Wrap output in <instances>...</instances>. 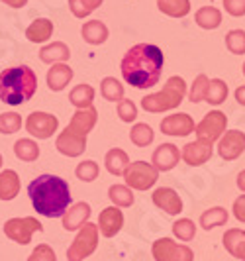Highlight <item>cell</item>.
I'll return each mask as SVG.
<instances>
[{
	"label": "cell",
	"mask_w": 245,
	"mask_h": 261,
	"mask_svg": "<svg viewBox=\"0 0 245 261\" xmlns=\"http://www.w3.org/2000/svg\"><path fill=\"white\" fill-rule=\"evenodd\" d=\"M165 55L153 43H138L122 59V77L135 89H151L159 83Z\"/></svg>",
	"instance_id": "obj_1"
},
{
	"label": "cell",
	"mask_w": 245,
	"mask_h": 261,
	"mask_svg": "<svg viewBox=\"0 0 245 261\" xmlns=\"http://www.w3.org/2000/svg\"><path fill=\"white\" fill-rule=\"evenodd\" d=\"M34 210L45 218H61L71 204V187L57 175H39L28 187Z\"/></svg>",
	"instance_id": "obj_2"
},
{
	"label": "cell",
	"mask_w": 245,
	"mask_h": 261,
	"mask_svg": "<svg viewBox=\"0 0 245 261\" xmlns=\"http://www.w3.org/2000/svg\"><path fill=\"white\" fill-rule=\"evenodd\" d=\"M38 91V75L28 65H16L0 73V100L4 105L20 106L32 100Z\"/></svg>",
	"instance_id": "obj_3"
},
{
	"label": "cell",
	"mask_w": 245,
	"mask_h": 261,
	"mask_svg": "<svg viewBox=\"0 0 245 261\" xmlns=\"http://www.w3.org/2000/svg\"><path fill=\"white\" fill-rule=\"evenodd\" d=\"M184 96H186V83L182 77L175 75V77L169 79L165 87L159 92L143 96L142 108L145 112H151V114H161V112L179 108L184 100Z\"/></svg>",
	"instance_id": "obj_4"
},
{
	"label": "cell",
	"mask_w": 245,
	"mask_h": 261,
	"mask_svg": "<svg viewBox=\"0 0 245 261\" xmlns=\"http://www.w3.org/2000/svg\"><path fill=\"white\" fill-rule=\"evenodd\" d=\"M98 226L87 222L83 228H78V234L75 236L73 244L67 249V259L69 261H85L91 257L98 248Z\"/></svg>",
	"instance_id": "obj_5"
},
{
	"label": "cell",
	"mask_w": 245,
	"mask_h": 261,
	"mask_svg": "<svg viewBox=\"0 0 245 261\" xmlns=\"http://www.w3.org/2000/svg\"><path fill=\"white\" fill-rule=\"evenodd\" d=\"M122 177L126 179V185L131 191H147L157 183L159 171L147 161H133L128 165V169Z\"/></svg>",
	"instance_id": "obj_6"
},
{
	"label": "cell",
	"mask_w": 245,
	"mask_h": 261,
	"mask_svg": "<svg viewBox=\"0 0 245 261\" xmlns=\"http://www.w3.org/2000/svg\"><path fill=\"white\" fill-rule=\"evenodd\" d=\"M36 232H43V226L38 218L34 216H24V218H10L4 222V234L12 242L26 246L32 242V236Z\"/></svg>",
	"instance_id": "obj_7"
},
{
	"label": "cell",
	"mask_w": 245,
	"mask_h": 261,
	"mask_svg": "<svg viewBox=\"0 0 245 261\" xmlns=\"http://www.w3.org/2000/svg\"><path fill=\"white\" fill-rule=\"evenodd\" d=\"M226 128H228V116L224 112H220V110H212L200 120V124L194 128V132H196V140L198 142L214 144L224 136Z\"/></svg>",
	"instance_id": "obj_8"
},
{
	"label": "cell",
	"mask_w": 245,
	"mask_h": 261,
	"mask_svg": "<svg viewBox=\"0 0 245 261\" xmlns=\"http://www.w3.org/2000/svg\"><path fill=\"white\" fill-rule=\"evenodd\" d=\"M155 261H194V251L184 244H177L173 238H159L151 248Z\"/></svg>",
	"instance_id": "obj_9"
},
{
	"label": "cell",
	"mask_w": 245,
	"mask_h": 261,
	"mask_svg": "<svg viewBox=\"0 0 245 261\" xmlns=\"http://www.w3.org/2000/svg\"><path fill=\"white\" fill-rule=\"evenodd\" d=\"M59 128V120L49 112H32L26 118V132L32 138L38 140H49Z\"/></svg>",
	"instance_id": "obj_10"
},
{
	"label": "cell",
	"mask_w": 245,
	"mask_h": 261,
	"mask_svg": "<svg viewBox=\"0 0 245 261\" xmlns=\"http://www.w3.org/2000/svg\"><path fill=\"white\" fill-rule=\"evenodd\" d=\"M245 151V132L226 130L218 140V153L224 161H233Z\"/></svg>",
	"instance_id": "obj_11"
},
{
	"label": "cell",
	"mask_w": 245,
	"mask_h": 261,
	"mask_svg": "<svg viewBox=\"0 0 245 261\" xmlns=\"http://www.w3.org/2000/svg\"><path fill=\"white\" fill-rule=\"evenodd\" d=\"M194 120L190 114L186 112H179V114H171L161 120V132L165 136H173V138H186L194 134Z\"/></svg>",
	"instance_id": "obj_12"
},
{
	"label": "cell",
	"mask_w": 245,
	"mask_h": 261,
	"mask_svg": "<svg viewBox=\"0 0 245 261\" xmlns=\"http://www.w3.org/2000/svg\"><path fill=\"white\" fill-rule=\"evenodd\" d=\"M55 147L59 153H63L65 157H78L85 153L87 149V136H80L77 132L65 128L57 140H55Z\"/></svg>",
	"instance_id": "obj_13"
},
{
	"label": "cell",
	"mask_w": 245,
	"mask_h": 261,
	"mask_svg": "<svg viewBox=\"0 0 245 261\" xmlns=\"http://www.w3.org/2000/svg\"><path fill=\"white\" fill-rule=\"evenodd\" d=\"M151 198H153L155 206L165 210L169 216H179L182 212V198L171 187H159V189H155Z\"/></svg>",
	"instance_id": "obj_14"
},
{
	"label": "cell",
	"mask_w": 245,
	"mask_h": 261,
	"mask_svg": "<svg viewBox=\"0 0 245 261\" xmlns=\"http://www.w3.org/2000/svg\"><path fill=\"white\" fill-rule=\"evenodd\" d=\"M214 153V144H206V142H190L181 149V159L190 165V167H198L210 161V157Z\"/></svg>",
	"instance_id": "obj_15"
},
{
	"label": "cell",
	"mask_w": 245,
	"mask_h": 261,
	"mask_svg": "<svg viewBox=\"0 0 245 261\" xmlns=\"http://www.w3.org/2000/svg\"><path fill=\"white\" fill-rule=\"evenodd\" d=\"M181 159V151L175 144H161L151 155V165L159 173H167V171L175 169L177 163Z\"/></svg>",
	"instance_id": "obj_16"
},
{
	"label": "cell",
	"mask_w": 245,
	"mask_h": 261,
	"mask_svg": "<svg viewBox=\"0 0 245 261\" xmlns=\"http://www.w3.org/2000/svg\"><path fill=\"white\" fill-rule=\"evenodd\" d=\"M98 232L104 238H114V236L124 228V212L118 206H108L98 214Z\"/></svg>",
	"instance_id": "obj_17"
},
{
	"label": "cell",
	"mask_w": 245,
	"mask_h": 261,
	"mask_svg": "<svg viewBox=\"0 0 245 261\" xmlns=\"http://www.w3.org/2000/svg\"><path fill=\"white\" fill-rule=\"evenodd\" d=\"M91 214H92L91 204H87V202H77V204L69 206V208L65 210L63 216H61V218H63V228L67 232H75V230L83 228L85 224L89 222Z\"/></svg>",
	"instance_id": "obj_18"
},
{
	"label": "cell",
	"mask_w": 245,
	"mask_h": 261,
	"mask_svg": "<svg viewBox=\"0 0 245 261\" xmlns=\"http://www.w3.org/2000/svg\"><path fill=\"white\" fill-rule=\"evenodd\" d=\"M96 120H98V112L94 106L89 108H77V112L73 114L71 122H69V130L77 132L80 136H89L92 132V128L96 126Z\"/></svg>",
	"instance_id": "obj_19"
},
{
	"label": "cell",
	"mask_w": 245,
	"mask_h": 261,
	"mask_svg": "<svg viewBox=\"0 0 245 261\" xmlns=\"http://www.w3.org/2000/svg\"><path fill=\"white\" fill-rule=\"evenodd\" d=\"M73 69L67 65V63H55L51 65V69L47 71V87H49V91L53 92H61L73 81Z\"/></svg>",
	"instance_id": "obj_20"
},
{
	"label": "cell",
	"mask_w": 245,
	"mask_h": 261,
	"mask_svg": "<svg viewBox=\"0 0 245 261\" xmlns=\"http://www.w3.org/2000/svg\"><path fill=\"white\" fill-rule=\"evenodd\" d=\"M222 240H224V248L230 255L245 261V230H239V228L226 230Z\"/></svg>",
	"instance_id": "obj_21"
},
{
	"label": "cell",
	"mask_w": 245,
	"mask_h": 261,
	"mask_svg": "<svg viewBox=\"0 0 245 261\" xmlns=\"http://www.w3.org/2000/svg\"><path fill=\"white\" fill-rule=\"evenodd\" d=\"M20 177L14 169L0 171V200H14L20 195Z\"/></svg>",
	"instance_id": "obj_22"
},
{
	"label": "cell",
	"mask_w": 245,
	"mask_h": 261,
	"mask_svg": "<svg viewBox=\"0 0 245 261\" xmlns=\"http://www.w3.org/2000/svg\"><path fill=\"white\" fill-rule=\"evenodd\" d=\"M69 57H71V49L63 41H53L49 45L41 47V51H39V59L43 63H47V65L65 63V61H69Z\"/></svg>",
	"instance_id": "obj_23"
},
{
	"label": "cell",
	"mask_w": 245,
	"mask_h": 261,
	"mask_svg": "<svg viewBox=\"0 0 245 261\" xmlns=\"http://www.w3.org/2000/svg\"><path fill=\"white\" fill-rule=\"evenodd\" d=\"M104 165H106V171H108L110 175L122 177V175L126 173V169H128L129 157L124 149L114 147V149H110V151L106 153V157H104Z\"/></svg>",
	"instance_id": "obj_24"
},
{
	"label": "cell",
	"mask_w": 245,
	"mask_h": 261,
	"mask_svg": "<svg viewBox=\"0 0 245 261\" xmlns=\"http://www.w3.org/2000/svg\"><path fill=\"white\" fill-rule=\"evenodd\" d=\"M80 36L87 43L91 45H100L108 39V28L100 20H91V22H85L80 28Z\"/></svg>",
	"instance_id": "obj_25"
},
{
	"label": "cell",
	"mask_w": 245,
	"mask_h": 261,
	"mask_svg": "<svg viewBox=\"0 0 245 261\" xmlns=\"http://www.w3.org/2000/svg\"><path fill=\"white\" fill-rule=\"evenodd\" d=\"M53 22L47 20V18H38L34 20L26 30V38L32 41V43H43L53 36Z\"/></svg>",
	"instance_id": "obj_26"
},
{
	"label": "cell",
	"mask_w": 245,
	"mask_h": 261,
	"mask_svg": "<svg viewBox=\"0 0 245 261\" xmlns=\"http://www.w3.org/2000/svg\"><path fill=\"white\" fill-rule=\"evenodd\" d=\"M194 22L202 30H216L222 26V12L216 6H202L194 14Z\"/></svg>",
	"instance_id": "obj_27"
},
{
	"label": "cell",
	"mask_w": 245,
	"mask_h": 261,
	"mask_svg": "<svg viewBox=\"0 0 245 261\" xmlns=\"http://www.w3.org/2000/svg\"><path fill=\"white\" fill-rule=\"evenodd\" d=\"M228 218H230V214H228V210L224 208V206H214V208L202 212V216H200V226H202L206 232H210V230H214V228H220V226L228 224Z\"/></svg>",
	"instance_id": "obj_28"
},
{
	"label": "cell",
	"mask_w": 245,
	"mask_h": 261,
	"mask_svg": "<svg viewBox=\"0 0 245 261\" xmlns=\"http://www.w3.org/2000/svg\"><path fill=\"white\" fill-rule=\"evenodd\" d=\"M94 89L91 85L83 83V85H77L73 91L69 92V102L75 106V108H89L94 102Z\"/></svg>",
	"instance_id": "obj_29"
},
{
	"label": "cell",
	"mask_w": 245,
	"mask_h": 261,
	"mask_svg": "<svg viewBox=\"0 0 245 261\" xmlns=\"http://www.w3.org/2000/svg\"><path fill=\"white\" fill-rule=\"evenodd\" d=\"M108 198L112 200V204L118 208H129L133 204V191L128 185H112L108 189Z\"/></svg>",
	"instance_id": "obj_30"
},
{
	"label": "cell",
	"mask_w": 245,
	"mask_h": 261,
	"mask_svg": "<svg viewBox=\"0 0 245 261\" xmlns=\"http://www.w3.org/2000/svg\"><path fill=\"white\" fill-rule=\"evenodd\" d=\"M157 8L171 18H184L190 12V0H157Z\"/></svg>",
	"instance_id": "obj_31"
},
{
	"label": "cell",
	"mask_w": 245,
	"mask_h": 261,
	"mask_svg": "<svg viewBox=\"0 0 245 261\" xmlns=\"http://www.w3.org/2000/svg\"><path fill=\"white\" fill-rule=\"evenodd\" d=\"M100 94L108 102H120L124 98V85L116 77H104L100 81Z\"/></svg>",
	"instance_id": "obj_32"
},
{
	"label": "cell",
	"mask_w": 245,
	"mask_h": 261,
	"mask_svg": "<svg viewBox=\"0 0 245 261\" xmlns=\"http://www.w3.org/2000/svg\"><path fill=\"white\" fill-rule=\"evenodd\" d=\"M14 153L20 161H26V163H32L39 157V145L38 142L30 140V138H22L14 144Z\"/></svg>",
	"instance_id": "obj_33"
},
{
	"label": "cell",
	"mask_w": 245,
	"mask_h": 261,
	"mask_svg": "<svg viewBox=\"0 0 245 261\" xmlns=\"http://www.w3.org/2000/svg\"><path fill=\"white\" fill-rule=\"evenodd\" d=\"M226 98H228V85L222 79H210L204 100L212 106H220L222 102H226Z\"/></svg>",
	"instance_id": "obj_34"
},
{
	"label": "cell",
	"mask_w": 245,
	"mask_h": 261,
	"mask_svg": "<svg viewBox=\"0 0 245 261\" xmlns=\"http://www.w3.org/2000/svg\"><path fill=\"white\" fill-rule=\"evenodd\" d=\"M129 140H131V144L138 145V147H147V145L153 144L155 132L151 126L140 122V124H133V126H131V130H129Z\"/></svg>",
	"instance_id": "obj_35"
},
{
	"label": "cell",
	"mask_w": 245,
	"mask_h": 261,
	"mask_svg": "<svg viewBox=\"0 0 245 261\" xmlns=\"http://www.w3.org/2000/svg\"><path fill=\"white\" fill-rule=\"evenodd\" d=\"M104 0H69V10L73 12L75 18L85 20L87 16H91Z\"/></svg>",
	"instance_id": "obj_36"
},
{
	"label": "cell",
	"mask_w": 245,
	"mask_h": 261,
	"mask_svg": "<svg viewBox=\"0 0 245 261\" xmlns=\"http://www.w3.org/2000/svg\"><path fill=\"white\" fill-rule=\"evenodd\" d=\"M75 175H77L83 183H92L94 179H98V175H100V167H98V163H96V161L87 159V161H80V163L77 165Z\"/></svg>",
	"instance_id": "obj_37"
},
{
	"label": "cell",
	"mask_w": 245,
	"mask_h": 261,
	"mask_svg": "<svg viewBox=\"0 0 245 261\" xmlns=\"http://www.w3.org/2000/svg\"><path fill=\"white\" fill-rule=\"evenodd\" d=\"M173 234L181 242H190L196 236V224L190 218H179L177 222L173 224Z\"/></svg>",
	"instance_id": "obj_38"
},
{
	"label": "cell",
	"mask_w": 245,
	"mask_h": 261,
	"mask_svg": "<svg viewBox=\"0 0 245 261\" xmlns=\"http://www.w3.org/2000/svg\"><path fill=\"white\" fill-rule=\"evenodd\" d=\"M22 128V116L16 112H2L0 114V134L10 136Z\"/></svg>",
	"instance_id": "obj_39"
},
{
	"label": "cell",
	"mask_w": 245,
	"mask_h": 261,
	"mask_svg": "<svg viewBox=\"0 0 245 261\" xmlns=\"http://www.w3.org/2000/svg\"><path fill=\"white\" fill-rule=\"evenodd\" d=\"M226 47L233 55H243L245 53V32L243 30H232L226 34Z\"/></svg>",
	"instance_id": "obj_40"
},
{
	"label": "cell",
	"mask_w": 245,
	"mask_h": 261,
	"mask_svg": "<svg viewBox=\"0 0 245 261\" xmlns=\"http://www.w3.org/2000/svg\"><path fill=\"white\" fill-rule=\"evenodd\" d=\"M208 83H210V79H208L204 73H200L198 77L194 79L193 87H190V91H188V98H190V102H202V100H204Z\"/></svg>",
	"instance_id": "obj_41"
},
{
	"label": "cell",
	"mask_w": 245,
	"mask_h": 261,
	"mask_svg": "<svg viewBox=\"0 0 245 261\" xmlns=\"http://www.w3.org/2000/svg\"><path fill=\"white\" fill-rule=\"evenodd\" d=\"M118 116H120L122 122L131 124V122L138 118V106L133 105L131 100H128V98H122V100L118 102Z\"/></svg>",
	"instance_id": "obj_42"
},
{
	"label": "cell",
	"mask_w": 245,
	"mask_h": 261,
	"mask_svg": "<svg viewBox=\"0 0 245 261\" xmlns=\"http://www.w3.org/2000/svg\"><path fill=\"white\" fill-rule=\"evenodd\" d=\"M28 261H57V255H55L51 246L39 244L38 248H34V251L30 253Z\"/></svg>",
	"instance_id": "obj_43"
},
{
	"label": "cell",
	"mask_w": 245,
	"mask_h": 261,
	"mask_svg": "<svg viewBox=\"0 0 245 261\" xmlns=\"http://www.w3.org/2000/svg\"><path fill=\"white\" fill-rule=\"evenodd\" d=\"M224 8L233 18H241L245 16V0H224Z\"/></svg>",
	"instance_id": "obj_44"
},
{
	"label": "cell",
	"mask_w": 245,
	"mask_h": 261,
	"mask_svg": "<svg viewBox=\"0 0 245 261\" xmlns=\"http://www.w3.org/2000/svg\"><path fill=\"white\" fill-rule=\"evenodd\" d=\"M232 210H233V216L241 224H245V195H241L239 198H235Z\"/></svg>",
	"instance_id": "obj_45"
},
{
	"label": "cell",
	"mask_w": 245,
	"mask_h": 261,
	"mask_svg": "<svg viewBox=\"0 0 245 261\" xmlns=\"http://www.w3.org/2000/svg\"><path fill=\"white\" fill-rule=\"evenodd\" d=\"M235 100H237L241 106H245V85H241V87L235 89Z\"/></svg>",
	"instance_id": "obj_46"
},
{
	"label": "cell",
	"mask_w": 245,
	"mask_h": 261,
	"mask_svg": "<svg viewBox=\"0 0 245 261\" xmlns=\"http://www.w3.org/2000/svg\"><path fill=\"white\" fill-rule=\"evenodd\" d=\"M0 2H4V4L10 6V8H22V6L28 4V0H0Z\"/></svg>",
	"instance_id": "obj_47"
},
{
	"label": "cell",
	"mask_w": 245,
	"mask_h": 261,
	"mask_svg": "<svg viewBox=\"0 0 245 261\" xmlns=\"http://www.w3.org/2000/svg\"><path fill=\"white\" fill-rule=\"evenodd\" d=\"M237 189H239L241 193H245V169L237 175Z\"/></svg>",
	"instance_id": "obj_48"
},
{
	"label": "cell",
	"mask_w": 245,
	"mask_h": 261,
	"mask_svg": "<svg viewBox=\"0 0 245 261\" xmlns=\"http://www.w3.org/2000/svg\"><path fill=\"white\" fill-rule=\"evenodd\" d=\"M2 163H4V161H2V155H0V167H2Z\"/></svg>",
	"instance_id": "obj_49"
},
{
	"label": "cell",
	"mask_w": 245,
	"mask_h": 261,
	"mask_svg": "<svg viewBox=\"0 0 245 261\" xmlns=\"http://www.w3.org/2000/svg\"><path fill=\"white\" fill-rule=\"evenodd\" d=\"M243 75H245V63H243Z\"/></svg>",
	"instance_id": "obj_50"
},
{
	"label": "cell",
	"mask_w": 245,
	"mask_h": 261,
	"mask_svg": "<svg viewBox=\"0 0 245 261\" xmlns=\"http://www.w3.org/2000/svg\"><path fill=\"white\" fill-rule=\"evenodd\" d=\"M212 2H214V0H212Z\"/></svg>",
	"instance_id": "obj_51"
}]
</instances>
